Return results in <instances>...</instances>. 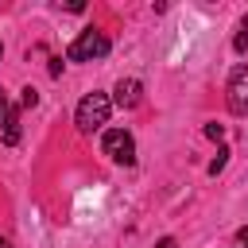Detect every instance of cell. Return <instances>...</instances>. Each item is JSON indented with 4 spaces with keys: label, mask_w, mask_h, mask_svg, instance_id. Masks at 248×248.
Listing matches in <instances>:
<instances>
[{
    "label": "cell",
    "mask_w": 248,
    "mask_h": 248,
    "mask_svg": "<svg viewBox=\"0 0 248 248\" xmlns=\"http://www.w3.org/2000/svg\"><path fill=\"white\" fill-rule=\"evenodd\" d=\"M108 112H112V101H108V93H85L81 97V105H78V112H74V120H78V128L81 132H101L105 124H108Z\"/></svg>",
    "instance_id": "cell-1"
},
{
    "label": "cell",
    "mask_w": 248,
    "mask_h": 248,
    "mask_svg": "<svg viewBox=\"0 0 248 248\" xmlns=\"http://www.w3.org/2000/svg\"><path fill=\"white\" fill-rule=\"evenodd\" d=\"M105 54H108V39H105L97 27H85V31L70 43V50H66L70 62H93V58H105Z\"/></svg>",
    "instance_id": "cell-2"
},
{
    "label": "cell",
    "mask_w": 248,
    "mask_h": 248,
    "mask_svg": "<svg viewBox=\"0 0 248 248\" xmlns=\"http://www.w3.org/2000/svg\"><path fill=\"white\" fill-rule=\"evenodd\" d=\"M101 147H105V155H108L112 163H124V167L136 163V143H132V136H128L124 128H108L105 140H101Z\"/></svg>",
    "instance_id": "cell-3"
},
{
    "label": "cell",
    "mask_w": 248,
    "mask_h": 248,
    "mask_svg": "<svg viewBox=\"0 0 248 248\" xmlns=\"http://www.w3.org/2000/svg\"><path fill=\"white\" fill-rule=\"evenodd\" d=\"M229 108H232L236 116L248 112V66H244V62L232 66V74H229Z\"/></svg>",
    "instance_id": "cell-4"
},
{
    "label": "cell",
    "mask_w": 248,
    "mask_h": 248,
    "mask_svg": "<svg viewBox=\"0 0 248 248\" xmlns=\"http://www.w3.org/2000/svg\"><path fill=\"white\" fill-rule=\"evenodd\" d=\"M140 93H143V85H140L136 78H120V81H116V105H120V108H136V105H140Z\"/></svg>",
    "instance_id": "cell-5"
},
{
    "label": "cell",
    "mask_w": 248,
    "mask_h": 248,
    "mask_svg": "<svg viewBox=\"0 0 248 248\" xmlns=\"http://www.w3.org/2000/svg\"><path fill=\"white\" fill-rule=\"evenodd\" d=\"M4 143H8V147L19 143V112H16V108H8V116H4Z\"/></svg>",
    "instance_id": "cell-6"
},
{
    "label": "cell",
    "mask_w": 248,
    "mask_h": 248,
    "mask_svg": "<svg viewBox=\"0 0 248 248\" xmlns=\"http://www.w3.org/2000/svg\"><path fill=\"white\" fill-rule=\"evenodd\" d=\"M225 163H229V147H217V159L209 163V174H217V170H225Z\"/></svg>",
    "instance_id": "cell-7"
},
{
    "label": "cell",
    "mask_w": 248,
    "mask_h": 248,
    "mask_svg": "<svg viewBox=\"0 0 248 248\" xmlns=\"http://www.w3.org/2000/svg\"><path fill=\"white\" fill-rule=\"evenodd\" d=\"M232 46H236V50H248V19L240 23V35L232 39Z\"/></svg>",
    "instance_id": "cell-8"
},
{
    "label": "cell",
    "mask_w": 248,
    "mask_h": 248,
    "mask_svg": "<svg viewBox=\"0 0 248 248\" xmlns=\"http://www.w3.org/2000/svg\"><path fill=\"white\" fill-rule=\"evenodd\" d=\"M19 101H23V108H35V105H39V93H35V89H31V85H27V89H23V97H19Z\"/></svg>",
    "instance_id": "cell-9"
},
{
    "label": "cell",
    "mask_w": 248,
    "mask_h": 248,
    "mask_svg": "<svg viewBox=\"0 0 248 248\" xmlns=\"http://www.w3.org/2000/svg\"><path fill=\"white\" fill-rule=\"evenodd\" d=\"M205 136H209V140H221V136H225V124H205Z\"/></svg>",
    "instance_id": "cell-10"
},
{
    "label": "cell",
    "mask_w": 248,
    "mask_h": 248,
    "mask_svg": "<svg viewBox=\"0 0 248 248\" xmlns=\"http://www.w3.org/2000/svg\"><path fill=\"white\" fill-rule=\"evenodd\" d=\"M232 248H248V225L236 229V244H232Z\"/></svg>",
    "instance_id": "cell-11"
},
{
    "label": "cell",
    "mask_w": 248,
    "mask_h": 248,
    "mask_svg": "<svg viewBox=\"0 0 248 248\" xmlns=\"http://www.w3.org/2000/svg\"><path fill=\"white\" fill-rule=\"evenodd\" d=\"M8 108H12V105H8V97H4V89H0V120L8 116Z\"/></svg>",
    "instance_id": "cell-12"
},
{
    "label": "cell",
    "mask_w": 248,
    "mask_h": 248,
    "mask_svg": "<svg viewBox=\"0 0 248 248\" xmlns=\"http://www.w3.org/2000/svg\"><path fill=\"white\" fill-rule=\"evenodd\" d=\"M159 248H178V244H174V240L167 236V240H159Z\"/></svg>",
    "instance_id": "cell-13"
},
{
    "label": "cell",
    "mask_w": 248,
    "mask_h": 248,
    "mask_svg": "<svg viewBox=\"0 0 248 248\" xmlns=\"http://www.w3.org/2000/svg\"><path fill=\"white\" fill-rule=\"evenodd\" d=\"M0 248H12V240H4V236H0Z\"/></svg>",
    "instance_id": "cell-14"
},
{
    "label": "cell",
    "mask_w": 248,
    "mask_h": 248,
    "mask_svg": "<svg viewBox=\"0 0 248 248\" xmlns=\"http://www.w3.org/2000/svg\"><path fill=\"white\" fill-rule=\"evenodd\" d=\"M0 58H4V43H0Z\"/></svg>",
    "instance_id": "cell-15"
}]
</instances>
